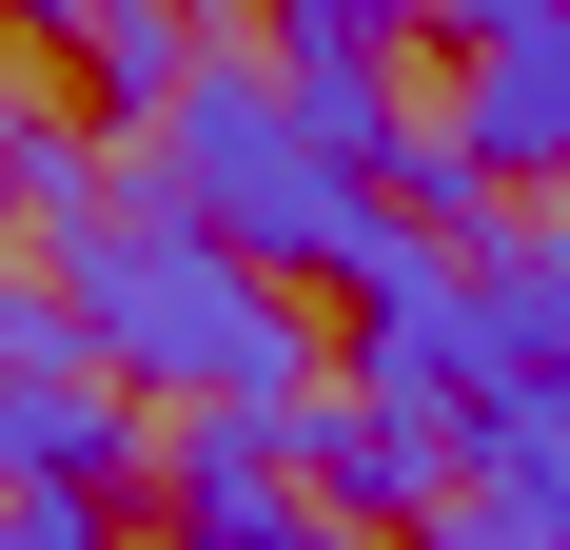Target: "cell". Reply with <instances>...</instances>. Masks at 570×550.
Returning a JSON list of instances; mask_svg holds the SVG:
<instances>
[{
	"mask_svg": "<svg viewBox=\"0 0 570 550\" xmlns=\"http://www.w3.org/2000/svg\"><path fill=\"white\" fill-rule=\"evenodd\" d=\"M276 99H295V138H315L335 177H394V158H413L394 40H354V20H315V0H276Z\"/></svg>",
	"mask_w": 570,
	"mask_h": 550,
	"instance_id": "5",
	"label": "cell"
},
{
	"mask_svg": "<svg viewBox=\"0 0 570 550\" xmlns=\"http://www.w3.org/2000/svg\"><path fill=\"white\" fill-rule=\"evenodd\" d=\"M118 472H138V413H118L79 354L0 374V492H118Z\"/></svg>",
	"mask_w": 570,
	"mask_h": 550,
	"instance_id": "6",
	"label": "cell"
},
{
	"mask_svg": "<svg viewBox=\"0 0 570 550\" xmlns=\"http://www.w3.org/2000/svg\"><path fill=\"white\" fill-rule=\"evenodd\" d=\"M59 40H79V79H99V99L138 118V99H158V79H177V59H197V0H79Z\"/></svg>",
	"mask_w": 570,
	"mask_h": 550,
	"instance_id": "7",
	"label": "cell"
},
{
	"mask_svg": "<svg viewBox=\"0 0 570 550\" xmlns=\"http://www.w3.org/2000/svg\"><path fill=\"white\" fill-rule=\"evenodd\" d=\"M315 20H354V40H413V20H433V0H315Z\"/></svg>",
	"mask_w": 570,
	"mask_h": 550,
	"instance_id": "11",
	"label": "cell"
},
{
	"mask_svg": "<svg viewBox=\"0 0 570 550\" xmlns=\"http://www.w3.org/2000/svg\"><path fill=\"white\" fill-rule=\"evenodd\" d=\"M276 550H394V531H354V511H315V492H295V511H276Z\"/></svg>",
	"mask_w": 570,
	"mask_h": 550,
	"instance_id": "10",
	"label": "cell"
},
{
	"mask_svg": "<svg viewBox=\"0 0 570 550\" xmlns=\"http://www.w3.org/2000/svg\"><path fill=\"white\" fill-rule=\"evenodd\" d=\"M433 20L472 40V79H453L433 138H453L492 197H551L570 177V0H433Z\"/></svg>",
	"mask_w": 570,
	"mask_h": 550,
	"instance_id": "3",
	"label": "cell"
},
{
	"mask_svg": "<svg viewBox=\"0 0 570 550\" xmlns=\"http://www.w3.org/2000/svg\"><path fill=\"white\" fill-rule=\"evenodd\" d=\"M394 550H551V511H512V492H492V472H453V492L413 511Z\"/></svg>",
	"mask_w": 570,
	"mask_h": 550,
	"instance_id": "8",
	"label": "cell"
},
{
	"mask_svg": "<svg viewBox=\"0 0 570 550\" xmlns=\"http://www.w3.org/2000/svg\"><path fill=\"white\" fill-rule=\"evenodd\" d=\"M0 20H40V40H59V20H79V0H0Z\"/></svg>",
	"mask_w": 570,
	"mask_h": 550,
	"instance_id": "12",
	"label": "cell"
},
{
	"mask_svg": "<svg viewBox=\"0 0 570 550\" xmlns=\"http://www.w3.org/2000/svg\"><path fill=\"white\" fill-rule=\"evenodd\" d=\"M295 492L354 511V531H413V511L453 492V413L413 374H354V393H295Z\"/></svg>",
	"mask_w": 570,
	"mask_h": 550,
	"instance_id": "4",
	"label": "cell"
},
{
	"mask_svg": "<svg viewBox=\"0 0 570 550\" xmlns=\"http://www.w3.org/2000/svg\"><path fill=\"white\" fill-rule=\"evenodd\" d=\"M0 236H20V138H0Z\"/></svg>",
	"mask_w": 570,
	"mask_h": 550,
	"instance_id": "13",
	"label": "cell"
},
{
	"mask_svg": "<svg viewBox=\"0 0 570 550\" xmlns=\"http://www.w3.org/2000/svg\"><path fill=\"white\" fill-rule=\"evenodd\" d=\"M40 236H59V275H40V295H59V354H79L118 413H236V393H315L295 295L236 256V236H197L138 158H118V177H79Z\"/></svg>",
	"mask_w": 570,
	"mask_h": 550,
	"instance_id": "1",
	"label": "cell"
},
{
	"mask_svg": "<svg viewBox=\"0 0 570 550\" xmlns=\"http://www.w3.org/2000/svg\"><path fill=\"white\" fill-rule=\"evenodd\" d=\"M0 550H118V492H0Z\"/></svg>",
	"mask_w": 570,
	"mask_h": 550,
	"instance_id": "9",
	"label": "cell"
},
{
	"mask_svg": "<svg viewBox=\"0 0 570 550\" xmlns=\"http://www.w3.org/2000/svg\"><path fill=\"white\" fill-rule=\"evenodd\" d=\"M138 177H158L197 236H236L256 275H354V236L394 217L374 177H335L315 138H295L276 59H236V40H197L158 99H138Z\"/></svg>",
	"mask_w": 570,
	"mask_h": 550,
	"instance_id": "2",
	"label": "cell"
}]
</instances>
